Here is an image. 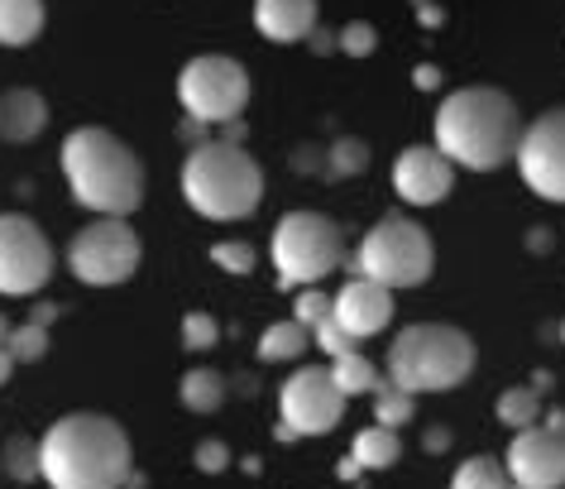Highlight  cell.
Instances as JSON below:
<instances>
[{"mask_svg":"<svg viewBox=\"0 0 565 489\" xmlns=\"http://www.w3.org/2000/svg\"><path fill=\"white\" fill-rule=\"evenodd\" d=\"M49 489H125L135 475L130 437L106 413H67L39 437Z\"/></svg>","mask_w":565,"mask_h":489,"instance_id":"obj_1","label":"cell"},{"mask_svg":"<svg viewBox=\"0 0 565 489\" xmlns=\"http://www.w3.org/2000/svg\"><path fill=\"white\" fill-rule=\"evenodd\" d=\"M522 116L518 102L499 87H460L436 106L431 120V145L446 153L456 169L470 173H493L518 153L522 139Z\"/></svg>","mask_w":565,"mask_h":489,"instance_id":"obj_2","label":"cell"},{"mask_svg":"<svg viewBox=\"0 0 565 489\" xmlns=\"http://www.w3.org/2000/svg\"><path fill=\"white\" fill-rule=\"evenodd\" d=\"M63 183L92 216H130L145 202V163L106 125H77L58 149Z\"/></svg>","mask_w":565,"mask_h":489,"instance_id":"obj_3","label":"cell"},{"mask_svg":"<svg viewBox=\"0 0 565 489\" xmlns=\"http://www.w3.org/2000/svg\"><path fill=\"white\" fill-rule=\"evenodd\" d=\"M178 188L188 206L206 221H245L259 212L264 202V169L254 163V153L225 139H206L192 145V153L182 159Z\"/></svg>","mask_w":565,"mask_h":489,"instance_id":"obj_4","label":"cell"},{"mask_svg":"<svg viewBox=\"0 0 565 489\" xmlns=\"http://www.w3.org/2000/svg\"><path fill=\"white\" fill-rule=\"evenodd\" d=\"M475 360H479V351L460 327L417 321V327H403L398 337H393L384 374H388V384L407 389V394H446V389H460L470 380Z\"/></svg>","mask_w":565,"mask_h":489,"instance_id":"obj_5","label":"cell"},{"mask_svg":"<svg viewBox=\"0 0 565 489\" xmlns=\"http://www.w3.org/2000/svg\"><path fill=\"white\" fill-rule=\"evenodd\" d=\"M431 269H436L431 235L407 216H379L374 226L360 235L355 259H350V274L374 278V284H384L388 293L427 284Z\"/></svg>","mask_w":565,"mask_h":489,"instance_id":"obj_6","label":"cell"},{"mask_svg":"<svg viewBox=\"0 0 565 489\" xmlns=\"http://www.w3.org/2000/svg\"><path fill=\"white\" fill-rule=\"evenodd\" d=\"M268 259L282 288H317L345 264V235L327 212H288L274 226Z\"/></svg>","mask_w":565,"mask_h":489,"instance_id":"obj_7","label":"cell"},{"mask_svg":"<svg viewBox=\"0 0 565 489\" xmlns=\"http://www.w3.org/2000/svg\"><path fill=\"white\" fill-rule=\"evenodd\" d=\"M178 102L196 125H235L249 106V73L225 53H196L178 73Z\"/></svg>","mask_w":565,"mask_h":489,"instance_id":"obj_8","label":"cell"},{"mask_svg":"<svg viewBox=\"0 0 565 489\" xmlns=\"http://www.w3.org/2000/svg\"><path fill=\"white\" fill-rule=\"evenodd\" d=\"M67 269L87 288H116L139 269V235L120 216H96L67 241Z\"/></svg>","mask_w":565,"mask_h":489,"instance_id":"obj_9","label":"cell"},{"mask_svg":"<svg viewBox=\"0 0 565 489\" xmlns=\"http://www.w3.org/2000/svg\"><path fill=\"white\" fill-rule=\"evenodd\" d=\"M345 417V394L335 389L327 365L292 370L278 389V423L292 427L298 437H327Z\"/></svg>","mask_w":565,"mask_h":489,"instance_id":"obj_10","label":"cell"},{"mask_svg":"<svg viewBox=\"0 0 565 489\" xmlns=\"http://www.w3.org/2000/svg\"><path fill=\"white\" fill-rule=\"evenodd\" d=\"M53 278V245L34 216L0 212V293L30 298Z\"/></svg>","mask_w":565,"mask_h":489,"instance_id":"obj_11","label":"cell"},{"mask_svg":"<svg viewBox=\"0 0 565 489\" xmlns=\"http://www.w3.org/2000/svg\"><path fill=\"white\" fill-rule=\"evenodd\" d=\"M513 163L536 198L565 206V106L542 110V116L522 130Z\"/></svg>","mask_w":565,"mask_h":489,"instance_id":"obj_12","label":"cell"},{"mask_svg":"<svg viewBox=\"0 0 565 489\" xmlns=\"http://www.w3.org/2000/svg\"><path fill=\"white\" fill-rule=\"evenodd\" d=\"M503 466L518 489H561L565 485V437L546 432L542 423L527 432H513Z\"/></svg>","mask_w":565,"mask_h":489,"instance_id":"obj_13","label":"cell"},{"mask_svg":"<svg viewBox=\"0 0 565 489\" xmlns=\"http://www.w3.org/2000/svg\"><path fill=\"white\" fill-rule=\"evenodd\" d=\"M456 188V163L446 159L436 145H407L393 159V192L407 206H436Z\"/></svg>","mask_w":565,"mask_h":489,"instance_id":"obj_14","label":"cell"},{"mask_svg":"<svg viewBox=\"0 0 565 489\" xmlns=\"http://www.w3.org/2000/svg\"><path fill=\"white\" fill-rule=\"evenodd\" d=\"M331 317L341 321L355 341H370L393 321V293L384 284H374V278L350 274L341 284V293L331 298Z\"/></svg>","mask_w":565,"mask_h":489,"instance_id":"obj_15","label":"cell"},{"mask_svg":"<svg viewBox=\"0 0 565 489\" xmlns=\"http://www.w3.org/2000/svg\"><path fill=\"white\" fill-rule=\"evenodd\" d=\"M317 0H254V30L268 44H307L317 34Z\"/></svg>","mask_w":565,"mask_h":489,"instance_id":"obj_16","label":"cell"},{"mask_svg":"<svg viewBox=\"0 0 565 489\" xmlns=\"http://www.w3.org/2000/svg\"><path fill=\"white\" fill-rule=\"evenodd\" d=\"M49 125V102L34 87H10L0 92V139L10 145H30Z\"/></svg>","mask_w":565,"mask_h":489,"instance_id":"obj_17","label":"cell"},{"mask_svg":"<svg viewBox=\"0 0 565 489\" xmlns=\"http://www.w3.org/2000/svg\"><path fill=\"white\" fill-rule=\"evenodd\" d=\"M44 20V0H0V49H30Z\"/></svg>","mask_w":565,"mask_h":489,"instance_id":"obj_18","label":"cell"},{"mask_svg":"<svg viewBox=\"0 0 565 489\" xmlns=\"http://www.w3.org/2000/svg\"><path fill=\"white\" fill-rule=\"evenodd\" d=\"M307 346H312V331H307L298 317H288V321H274V327H264V337H259V346H254V355H259L264 365H288V360H302Z\"/></svg>","mask_w":565,"mask_h":489,"instance_id":"obj_19","label":"cell"},{"mask_svg":"<svg viewBox=\"0 0 565 489\" xmlns=\"http://www.w3.org/2000/svg\"><path fill=\"white\" fill-rule=\"evenodd\" d=\"M350 456L360 460V470H388V466H398V456H403V437L393 427H364L355 432V442H350Z\"/></svg>","mask_w":565,"mask_h":489,"instance_id":"obj_20","label":"cell"},{"mask_svg":"<svg viewBox=\"0 0 565 489\" xmlns=\"http://www.w3.org/2000/svg\"><path fill=\"white\" fill-rule=\"evenodd\" d=\"M327 370H331V380H335V389H341L345 398H355V394H374V389L384 384V374L374 370V360L364 355V351H345V355H335Z\"/></svg>","mask_w":565,"mask_h":489,"instance_id":"obj_21","label":"cell"},{"mask_svg":"<svg viewBox=\"0 0 565 489\" xmlns=\"http://www.w3.org/2000/svg\"><path fill=\"white\" fill-rule=\"evenodd\" d=\"M225 394H231V384H225V374H216V370H188L178 384L182 408H192V413H216Z\"/></svg>","mask_w":565,"mask_h":489,"instance_id":"obj_22","label":"cell"},{"mask_svg":"<svg viewBox=\"0 0 565 489\" xmlns=\"http://www.w3.org/2000/svg\"><path fill=\"white\" fill-rule=\"evenodd\" d=\"M450 489H518V485H513V475H508L503 460L470 456L456 466V475H450Z\"/></svg>","mask_w":565,"mask_h":489,"instance_id":"obj_23","label":"cell"},{"mask_svg":"<svg viewBox=\"0 0 565 489\" xmlns=\"http://www.w3.org/2000/svg\"><path fill=\"white\" fill-rule=\"evenodd\" d=\"M499 423L513 427V432H527L542 423V394L532 384H513L499 394Z\"/></svg>","mask_w":565,"mask_h":489,"instance_id":"obj_24","label":"cell"},{"mask_svg":"<svg viewBox=\"0 0 565 489\" xmlns=\"http://www.w3.org/2000/svg\"><path fill=\"white\" fill-rule=\"evenodd\" d=\"M370 169V149H364V139L355 135H341L327 145V173L321 178H360Z\"/></svg>","mask_w":565,"mask_h":489,"instance_id":"obj_25","label":"cell"},{"mask_svg":"<svg viewBox=\"0 0 565 489\" xmlns=\"http://www.w3.org/2000/svg\"><path fill=\"white\" fill-rule=\"evenodd\" d=\"M413 408H417V394H407V389L388 384V374H384V384L374 389V423L398 432V427L407 423V417H413Z\"/></svg>","mask_w":565,"mask_h":489,"instance_id":"obj_26","label":"cell"},{"mask_svg":"<svg viewBox=\"0 0 565 489\" xmlns=\"http://www.w3.org/2000/svg\"><path fill=\"white\" fill-rule=\"evenodd\" d=\"M10 480L30 485V480H44V466H39V442L34 437H10L6 442V456H0Z\"/></svg>","mask_w":565,"mask_h":489,"instance_id":"obj_27","label":"cell"},{"mask_svg":"<svg viewBox=\"0 0 565 489\" xmlns=\"http://www.w3.org/2000/svg\"><path fill=\"white\" fill-rule=\"evenodd\" d=\"M6 351L15 355V365H34V360L49 355V327H39V321H20L15 331H10Z\"/></svg>","mask_w":565,"mask_h":489,"instance_id":"obj_28","label":"cell"},{"mask_svg":"<svg viewBox=\"0 0 565 489\" xmlns=\"http://www.w3.org/2000/svg\"><path fill=\"white\" fill-rule=\"evenodd\" d=\"M216 341H221V321L211 312H188L182 317V346H188V351H211Z\"/></svg>","mask_w":565,"mask_h":489,"instance_id":"obj_29","label":"cell"},{"mask_svg":"<svg viewBox=\"0 0 565 489\" xmlns=\"http://www.w3.org/2000/svg\"><path fill=\"white\" fill-rule=\"evenodd\" d=\"M211 259H216L225 274H235V278L249 274L254 264H259V255H254L249 241H216V245H211Z\"/></svg>","mask_w":565,"mask_h":489,"instance_id":"obj_30","label":"cell"},{"mask_svg":"<svg viewBox=\"0 0 565 489\" xmlns=\"http://www.w3.org/2000/svg\"><path fill=\"white\" fill-rule=\"evenodd\" d=\"M292 317L302 321L307 331H317L321 321H331V298L317 288H298V302H292Z\"/></svg>","mask_w":565,"mask_h":489,"instance_id":"obj_31","label":"cell"},{"mask_svg":"<svg viewBox=\"0 0 565 489\" xmlns=\"http://www.w3.org/2000/svg\"><path fill=\"white\" fill-rule=\"evenodd\" d=\"M312 346H317V351H327V360L345 355V351H360V341L350 337V331H345L335 317H331V321H321V327L312 331Z\"/></svg>","mask_w":565,"mask_h":489,"instance_id":"obj_32","label":"cell"},{"mask_svg":"<svg viewBox=\"0 0 565 489\" xmlns=\"http://www.w3.org/2000/svg\"><path fill=\"white\" fill-rule=\"evenodd\" d=\"M374 49H379V34H374L370 20H350L341 30V53L345 59H370Z\"/></svg>","mask_w":565,"mask_h":489,"instance_id":"obj_33","label":"cell"},{"mask_svg":"<svg viewBox=\"0 0 565 489\" xmlns=\"http://www.w3.org/2000/svg\"><path fill=\"white\" fill-rule=\"evenodd\" d=\"M196 470L202 475H221L225 466H231V446H225L221 437H206V442H196Z\"/></svg>","mask_w":565,"mask_h":489,"instance_id":"obj_34","label":"cell"},{"mask_svg":"<svg viewBox=\"0 0 565 489\" xmlns=\"http://www.w3.org/2000/svg\"><path fill=\"white\" fill-rule=\"evenodd\" d=\"M288 163H292V173H327V149L298 145V149L288 153Z\"/></svg>","mask_w":565,"mask_h":489,"instance_id":"obj_35","label":"cell"},{"mask_svg":"<svg viewBox=\"0 0 565 489\" xmlns=\"http://www.w3.org/2000/svg\"><path fill=\"white\" fill-rule=\"evenodd\" d=\"M307 44H312L317 53H341V30H335V34H327V30H317L312 39H307Z\"/></svg>","mask_w":565,"mask_h":489,"instance_id":"obj_36","label":"cell"},{"mask_svg":"<svg viewBox=\"0 0 565 489\" xmlns=\"http://www.w3.org/2000/svg\"><path fill=\"white\" fill-rule=\"evenodd\" d=\"M413 82H417V87H422V92H431V87H441V73H436V67H431V63H422V67H417V73H413Z\"/></svg>","mask_w":565,"mask_h":489,"instance_id":"obj_37","label":"cell"},{"mask_svg":"<svg viewBox=\"0 0 565 489\" xmlns=\"http://www.w3.org/2000/svg\"><path fill=\"white\" fill-rule=\"evenodd\" d=\"M542 427H546V432H556V437H565V413H561V408L542 413Z\"/></svg>","mask_w":565,"mask_h":489,"instance_id":"obj_38","label":"cell"},{"mask_svg":"<svg viewBox=\"0 0 565 489\" xmlns=\"http://www.w3.org/2000/svg\"><path fill=\"white\" fill-rule=\"evenodd\" d=\"M10 374H15V355H10L6 346H0V389L10 384Z\"/></svg>","mask_w":565,"mask_h":489,"instance_id":"obj_39","label":"cell"},{"mask_svg":"<svg viewBox=\"0 0 565 489\" xmlns=\"http://www.w3.org/2000/svg\"><path fill=\"white\" fill-rule=\"evenodd\" d=\"M335 475H341V480H360L364 470H360V460H355V456H345L341 466H335Z\"/></svg>","mask_w":565,"mask_h":489,"instance_id":"obj_40","label":"cell"},{"mask_svg":"<svg viewBox=\"0 0 565 489\" xmlns=\"http://www.w3.org/2000/svg\"><path fill=\"white\" fill-rule=\"evenodd\" d=\"M427 446H431V451H446V446H450V432H446V427H431V432H427Z\"/></svg>","mask_w":565,"mask_h":489,"instance_id":"obj_41","label":"cell"},{"mask_svg":"<svg viewBox=\"0 0 565 489\" xmlns=\"http://www.w3.org/2000/svg\"><path fill=\"white\" fill-rule=\"evenodd\" d=\"M417 15H422V20H427V24H441V10H436V6H431V0H417Z\"/></svg>","mask_w":565,"mask_h":489,"instance_id":"obj_42","label":"cell"},{"mask_svg":"<svg viewBox=\"0 0 565 489\" xmlns=\"http://www.w3.org/2000/svg\"><path fill=\"white\" fill-rule=\"evenodd\" d=\"M532 389H536V394H546V389H551V374L536 370V374H532Z\"/></svg>","mask_w":565,"mask_h":489,"instance_id":"obj_43","label":"cell"},{"mask_svg":"<svg viewBox=\"0 0 565 489\" xmlns=\"http://www.w3.org/2000/svg\"><path fill=\"white\" fill-rule=\"evenodd\" d=\"M527 245H532V249H546V245H551V235H546V231H536V235H527Z\"/></svg>","mask_w":565,"mask_h":489,"instance_id":"obj_44","label":"cell"},{"mask_svg":"<svg viewBox=\"0 0 565 489\" xmlns=\"http://www.w3.org/2000/svg\"><path fill=\"white\" fill-rule=\"evenodd\" d=\"M10 331H15V327H10V317H6V312H0V346H6V341H10Z\"/></svg>","mask_w":565,"mask_h":489,"instance_id":"obj_45","label":"cell"},{"mask_svg":"<svg viewBox=\"0 0 565 489\" xmlns=\"http://www.w3.org/2000/svg\"><path fill=\"white\" fill-rule=\"evenodd\" d=\"M561 341H565V321H561Z\"/></svg>","mask_w":565,"mask_h":489,"instance_id":"obj_46","label":"cell"}]
</instances>
